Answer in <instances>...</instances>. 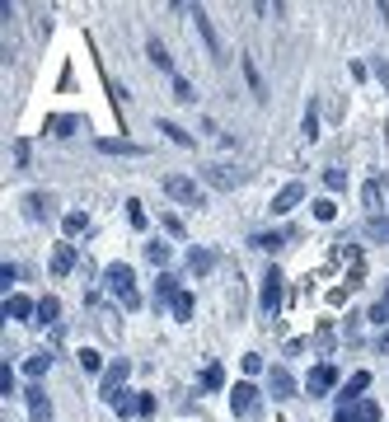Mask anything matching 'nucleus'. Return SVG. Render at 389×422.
Segmentation results:
<instances>
[{
  "label": "nucleus",
  "mask_w": 389,
  "mask_h": 422,
  "mask_svg": "<svg viewBox=\"0 0 389 422\" xmlns=\"http://www.w3.org/2000/svg\"><path fill=\"white\" fill-rule=\"evenodd\" d=\"M146 258H150V263H155V267H164V263H169V258H174V249H169V244H160V239H155V244H146Z\"/></svg>",
  "instance_id": "26"
},
{
  "label": "nucleus",
  "mask_w": 389,
  "mask_h": 422,
  "mask_svg": "<svg viewBox=\"0 0 389 422\" xmlns=\"http://www.w3.org/2000/svg\"><path fill=\"white\" fill-rule=\"evenodd\" d=\"M174 296H178V277H174V272H160V281H155V305H174Z\"/></svg>",
  "instance_id": "18"
},
{
  "label": "nucleus",
  "mask_w": 389,
  "mask_h": 422,
  "mask_svg": "<svg viewBox=\"0 0 389 422\" xmlns=\"http://www.w3.org/2000/svg\"><path fill=\"white\" fill-rule=\"evenodd\" d=\"M371 71H375V80H380V85L389 90V62H385V57H375V66H371Z\"/></svg>",
  "instance_id": "39"
},
{
  "label": "nucleus",
  "mask_w": 389,
  "mask_h": 422,
  "mask_svg": "<svg viewBox=\"0 0 389 422\" xmlns=\"http://www.w3.org/2000/svg\"><path fill=\"white\" fill-rule=\"evenodd\" d=\"M324 188H328V192H343V188H347V174L343 169H328L324 174Z\"/></svg>",
  "instance_id": "33"
},
{
  "label": "nucleus",
  "mask_w": 389,
  "mask_h": 422,
  "mask_svg": "<svg viewBox=\"0 0 389 422\" xmlns=\"http://www.w3.org/2000/svg\"><path fill=\"white\" fill-rule=\"evenodd\" d=\"M47 366H52V357H47V352H43V357H29V361H24V375H33V380H38Z\"/></svg>",
  "instance_id": "31"
},
{
  "label": "nucleus",
  "mask_w": 389,
  "mask_h": 422,
  "mask_svg": "<svg viewBox=\"0 0 389 422\" xmlns=\"http://www.w3.org/2000/svg\"><path fill=\"white\" fill-rule=\"evenodd\" d=\"M57 314H62V300H57V296L38 300V319H43V324H57Z\"/></svg>",
  "instance_id": "22"
},
{
  "label": "nucleus",
  "mask_w": 389,
  "mask_h": 422,
  "mask_svg": "<svg viewBox=\"0 0 389 422\" xmlns=\"http://www.w3.org/2000/svg\"><path fill=\"white\" fill-rule=\"evenodd\" d=\"M244 76H249V85H253V94L263 99V80H258V71H253V62H244Z\"/></svg>",
  "instance_id": "41"
},
{
  "label": "nucleus",
  "mask_w": 389,
  "mask_h": 422,
  "mask_svg": "<svg viewBox=\"0 0 389 422\" xmlns=\"http://www.w3.org/2000/svg\"><path fill=\"white\" fill-rule=\"evenodd\" d=\"M62 230H66V234H85V230H90V220H85V211H66Z\"/></svg>",
  "instance_id": "25"
},
{
  "label": "nucleus",
  "mask_w": 389,
  "mask_h": 422,
  "mask_svg": "<svg viewBox=\"0 0 389 422\" xmlns=\"http://www.w3.org/2000/svg\"><path fill=\"white\" fill-rule=\"evenodd\" d=\"M253 408H258V385H253V380H239L230 390V413L234 418H249Z\"/></svg>",
  "instance_id": "5"
},
{
  "label": "nucleus",
  "mask_w": 389,
  "mask_h": 422,
  "mask_svg": "<svg viewBox=\"0 0 389 422\" xmlns=\"http://www.w3.org/2000/svg\"><path fill=\"white\" fill-rule=\"evenodd\" d=\"M104 281H108V291H113L118 300H122L127 310H136V305H141V296H136V272H132L127 263L104 267Z\"/></svg>",
  "instance_id": "1"
},
{
  "label": "nucleus",
  "mask_w": 389,
  "mask_h": 422,
  "mask_svg": "<svg viewBox=\"0 0 389 422\" xmlns=\"http://www.w3.org/2000/svg\"><path fill=\"white\" fill-rule=\"evenodd\" d=\"M371 319H375V324H385V319H389V300H375V305H371Z\"/></svg>",
  "instance_id": "42"
},
{
  "label": "nucleus",
  "mask_w": 389,
  "mask_h": 422,
  "mask_svg": "<svg viewBox=\"0 0 389 422\" xmlns=\"http://www.w3.org/2000/svg\"><path fill=\"white\" fill-rule=\"evenodd\" d=\"M244 371L258 375V371H263V357H258V352H249V357H244Z\"/></svg>",
  "instance_id": "43"
},
{
  "label": "nucleus",
  "mask_w": 389,
  "mask_h": 422,
  "mask_svg": "<svg viewBox=\"0 0 389 422\" xmlns=\"http://www.w3.org/2000/svg\"><path fill=\"white\" fill-rule=\"evenodd\" d=\"M300 197H305V183H286L277 197H272V211L286 216V211H296V206H300Z\"/></svg>",
  "instance_id": "9"
},
{
  "label": "nucleus",
  "mask_w": 389,
  "mask_h": 422,
  "mask_svg": "<svg viewBox=\"0 0 389 422\" xmlns=\"http://www.w3.org/2000/svg\"><path fill=\"white\" fill-rule=\"evenodd\" d=\"M80 371H104V357H99V352H94V347H85V352H80Z\"/></svg>",
  "instance_id": "29"
},
{
  "label": "nucleus",
  "mask_w": 389,
  "mask_h": 422,
  "mask_svg": "<svg viewBox=\"0 0 389 422\" xmlns=\"http://www.w3.org/2000/svg\"><path fill=\"white\" fill-rule=\"evenodd\" d=\"M80 127H85V122H80L76 113H57V118H47V132H52V136H76Z\"/></svg>",
  "instance_id": "13"
},
{
  "label": "nucleus",
  "mask_w": 389,
  "mask_h": 422,
  "mask_svg": "<svg viewBox=\"0 0 389 422\" xmlns=\"http://www.w3.org/2000/svg\"><path fill=\"white\" fill-rule=\"evenodd\" d=\"M338 216V206L328 202V197H319V202H314V220H333Z\"/></svg>",
  "instance_id": "35"
},
{
  "label": "nucleus",
  "mask_w": 389,
  "mask_h": 422,
  "mask_svg": "<svg viewBox=\"0 0 389 422\" xmlns=\"http://www.w3.org/2000/svg\"><path fill=\"white\" fill-rule=\"evenodd\" d=\"M108 404H113V413H118V418H141V394H136V390L113 394Z\"/></svg>",
  "instance_id": "11"
},
{
  "label": "nucleus",
  "mask_w": 389,
  "mask_h": 422,
  "mask_svg": "<svg viewBox=\"0 0 389 422\" xmlns=\"http://www.w3.org/2000/svg\"><path fill=\"white\" fill-rule=\"evenodd\" d=\"M127 216H132V225H136V230L146 225V211H141V202H136V197H127Z\"/></svg>",
  "instance_id": "37"
},
{
  "label": "nucleus",
  "mask_w": 389,
  "mask_h": 422,
  "mask_svg": "<svg viewBox=\"0 0 389 422\" xmlns=\"http://www.w3.org/2000/svg\"><path fill=\"white\" fill-rule=\"evenodd\" d=\"M366 234H371V239H389V220L385 216H371V220H366Z\"/></svg>",
  "instance_id": "32"
},
{
  "label": "nucleus",
  "mask_w": 389,
  "mask_h": 422,
  "mask_svg": "<svg viewBox=\"0 0 389 422\" xmlns=\"http://www.w3.org/2000/svg\"><path fill=\"white\" fill-rule=\"evenodd\" d=\"M333 385H338V371H333V366H314V371H310V380H305V390H310V399L328 394Z\"/></svg>",
  "instance_id": "8"
},
{
  "label": "nucleus",
  "mask_w": 389,
  "mask_h": 422,
  "mask_svg": "<svg viewBox=\"0 0 389 422\" xmlns=\"http://www.w3.org/2000/svg\"><path fill=\"white\" fill-rule=\"evenodd\" d=\"M29 314H38V305H33L29 296H10L5 300V319H29Z\"/></svg>",
  "instance_id": "19"
},
{
  "label": "nucleus",
  "mask_w": 389,
  "mask_h": 422,
  "mask_svg": "<svg viewBox=\"0 0 389 422\" xmlns=\"http://www.w3.org/2000/svg\"><path fill=\"white\" fill-rule=\"evenodd\" d=\"M52 272H57V277L76 272V244H57V253H52Z\"/></svg>",
  "instance_id": "16"
},
{
  "label": "nucleus",
  "mask_w": 389,
  "mask_h": 422,
  "mask_svg": "<svg viewBox=\"0 0 389 422\" xmlns=\"http://www.w3.org/2000/svg\"><path fill=\"white\" fill-rule=\"evenodd\" d=\"M366 206H380V183H375V178L366 183Z\"/></svg>",
  "instance_id": "44"
},
{
  "label": "nucleus",
  "mask_w": 389,
  "mask_h": 422,
  "mask_svg": "<svg viewBox=\"0 0 389 422\" xmlns=\"http://www.w3.org/2000/svg\"><path fill=\"white\" fill-rule=\"evenodd\" d=\"M385 300H389V291H385Z\"/></svg>",
  "instance_id": "45"
},
{
  "label": "nucleus",
  "mask_w": 389,
  "mask_h": 422,
  "mask_svg": "<svg viewBox=\"0 0 389 422\" xmlns=\"http://www.w3.org/2000/svg\"><path fill=\"white\" fill-rule=\"evenodd\" d=\"M99 150L104 155H146V146H136V141H113V136L99 141Z\"/></svg>",
  "instance_id": "17"
},
{
  "label": "nucleus",
  "mask_w": 389,
  "mask_h": 422,
  "mask_svg": "<svg viewBox=\"0 0 389 422\" xmlns=\"http://www.w3.org/2000/svg\"><path fill=\"white\" fill-rule=\"evenodd\" d=\"M146 52H150V62H155L160 66V71H169V52H164V43H160V38H150V43H146Z\"/></svg>",
  "instance_id": "24"
},
{
  "label": "nucleus",
  "mask_w": 389,
  "mask_h": 422,
  "mask_svg": "<svg viewBox=\"0 0 389 422\" xmlns=\"http://www.w3.org/2000/svg\"><path fill=\"white\" fill-rule=\"evenodd\" d=\"M174 319H192V296H188V291H178V296H174Z\"/></svg>",
  "instance_id": "28"
},
{
  "label": "nucleus",
  "mask_w": 389,
  "mask_h": 422,
  "mask_svg": "<svg viewBox=\"0 0 389 422\" xmlns=\"http://www.w3.org/2000/svg\"><path fill=\"white\" fill-rule=\"evenodd\" d=\"M24 216H29V220H43L47 216V197H43V192H29V197H24Z\"/></svg>",
  "instance_id": "21"
},
{
  "label": "nucleus",
  "mask_w": 389,
  "mask_h": 422,
  "mask_svg": "<svg viewBox=\"0 0 389 422\" xmlns=\"http://www.w3.org/2000/svg\"><path fill=\"white\" fill-rule=\"evenodd\" d=\"M0 394H5V399H10V394H15V371H10V366H5V371H0Z\"/></svg>",
  "instance_id": "40"
},
{
  "label": "nucleus",
  "mask_w": 389,
  "mask_h": 422,
  "mask_svg": "<svg viewBox=\"0 0 389 422\" xmlns=\"http://www.w3.org/2000/svg\"><path fill=\"white\" fill-rule=\"evenodd\" d=\"M160 132H164L169 141H178V146H192V132H183V127L169 122V118H160Z\"/></svg>",
  "instance_id": "23"
},
{
  "label": "nucleus",
  "mask_w": 389,
  "mask_h": 422,
  "mask_svg": "<svg viewBox=\"0 0 389 422\" xmlns=\"http://www.w3.org/2000/svg\"><path fill=\"white\" fill-rule=\"evenodd\" d=\"M267 394L272 399H296V375L286 371V366H272L267 371Z\"/></svg>",
  "instance_id": "6"
},
{
  "label": "nucleus",
  "mask_w": 389,
  "mask_h": 422,
  "mask_svg": "<svg viewBox=\"0 0 389 422\" xmlns=\"http://www.w3.org/2000/svg\"><path fill=\"white\" fill-rule=\"evenodd\" d=\"M192 15H197V33L206 38V52H211L216 62H225V57H220V38H216V29H211V19H206V10H192Z\"/></svg>",
  "instance_id": "15"
},
{
  "label": "nucleus",
  "mask_w": 389,
  "mask_h": 422,
  "mask_svg": "<svg viewBox=\"0 0 389 422\" xmlns=\"http://www.w3.org/2000/svg\"><path fill=\"white\" fill-rule=\"evenodd\" d=\"M197 174H202V178H206L211 188H220V192H234V188H239L244 178H249L244 169H230V164H202Z\"/></svg>",
  "instance_id": "3"
},
{
  "label": "nucleus",
  "mask_w": 389,
  "mask_h": 422,
  "mask_svg": "<svg viewBox=\"0 0 389 422\" xmlns=\"http://www.w3.org/2000/svg\"><path fill=\"white\" fill-rule=\"evenodd\" d=\"M333 422H380V404L357 399L352 408H338V413H333Z\"/></svg>",
  "instance_id": "7"
},
{
  "label": "nucleus",
  "mask_w": 389,
  "mask_h": 422,
  "mask_svg": "<svg viewBox=\"0 0 389 422\" xmlns=\"http://www.w3.org/2000/svg\"><path fill=\"white\" fill-rule=\"evenodd\" d=\"M127 375H132V361H127V357H118L108 371H104V394H108V399L122 390V380H127Z\"/></svg>",
  "instance_id": "10"
},
{
  "label": "nucleus",
  "mask_w": 389,
  "mask_h": 422,
  "mask_svg": "<svg viewBox=\"0 0 389 422\" xmlns=\"http://www.w3.org/2000/svg\"><path fill=\"white\" fill-rule=\"evenodd\" d=\"M24 399H29L33 422H52V404H47V394L38 390V385H29V390H24Z\"/></svg>",
  "instance_id": "12"
},
{
  "label": "nucleus",
  "mask_w": 389,
  "mask_h": 422,
  "mask_svg": "<svg viewBox=\"0 0 389 422\" xmlns=\"http://www.w3.org/2000/svg\"><path fill=\"white\" fill-rule=\"evenodd\" d=\"M174 99H183V104H192L197 94H192V85H188L183 76H174Z\"/></svg>",
  "instance_id": "34"
},
{
  "label": "nucleus",
  "mask_w": 389,
  "mask_h": 422,
  "mask_svg": "<svg viewBox=\"0 0 389 422\" xmlns=\"http://www.w3.org/2000/svg\"><path fill=\"white\" fill-rule=\"evenodd\" d=\"M220 385H225V371H220V366H206L202 371V390H220Z\"/></svg>",
  "instance_id": "30"
},
{
  "label": "nucleus",
  "mask_w": 389,
  "mask_h": 422,
  "mask_svg": "<svg viewBox=\"0 0 389 422\" xmlns=\"http://www.w3.org/2000/svg\"><path fill=\"white\" fill-rule=\"evenodd\" d=\"M0 281H5V296H10V286L19 281V267H15V263H5V267H0Z\"/></svg>",
  "instance_id": "38"
},
{
  "label": "nucleus",
  "mask_w": 389,
  "mask_h": 422,
  "mask_svg": "<svg viewBox=\"0 0 389 422\" xmlns=\"http://www.w3.org/2000/svg\"><path fill=\"white\" fill-rule=\"evenodd\" d=\"M366 385H371V375H366V371H357V375H352V380L343 385V394H338V404H343V408H352V404L361 399V390H366Z\"/></svg>",
  "instance_id": "14"
},
{
  "label": "nucleus",
  "mask_w": 389,
  "mask_h": 422,
  "mask_svg": "<svg viewBox=\"0 0 389 422\" xmlns=\"http://www.w3.org/2000/svg\"><path fill=\"white\" fill-rule=\"evenodd\" d=\"M300 132H305V141L319 136V118H314V108H305V122H300Z\"/></svg>",
  "instance_id": "36"
},
{
  "label": "nucleus",
  "mask_w": 389,
  "mask_h": 422,
  "mask_svg": "<svg viewBox=\"0 0 389 422\" xmlns=\"http://www.w3.org/2000/svg\"><path fill=\"white\" fill-rule=\"evenodd\" d=\"M281 272L277 267H267L263 272V291H258V310H263V319H277V310H281Z\"/></svg>",
  "instance_id": "2"
},
{
  "label": "nucleus",
  "mask_w": 389,
  "mask_h": 422,
  "mask_svg": "<svg viewBox=\"0 0 389 422\" xmlns=\"http://www.w3.org/2000/svg\"><path fill=\"white\" fill-rule=\"evenodd\" d=\"M164 192H169L174 202L202 206V192H197V183H192V178H183V174H164Z\"/></svg>",
  "instance_id": "4"
},
{
  "label": "nucleus",
  "mask_w": 389,
  "mask_h": 422,
  "mask_svg": "<svg viewBox=\"0 0 389 422\" xmlns=\"http://www.w3.org/2000/svg\"><path fill=\"white\" fill-rule=\"evenodd\" d=\"M211 267H216V253H211V249H192V253H188V272H197V277H202V272H211Z\"/></svg>",
  "instance_id": "20"
},
{
  "label": "nucleus",
  "mask_w": 389,
  "mask_h": 422,
  "mask_svg": "<svg viewBox=\"0 0 389 422\" xmlns=\"http://www.w3.org/2000/svg\"><path fill=\"white\" fill-rule=\"evenodd\" d=\"M249 244H253V249H267V253H272V249H281V244H286V234H277V230H272V234H253Z\"/></svg>",
  "instance_id": "27"
}]
</instances>
